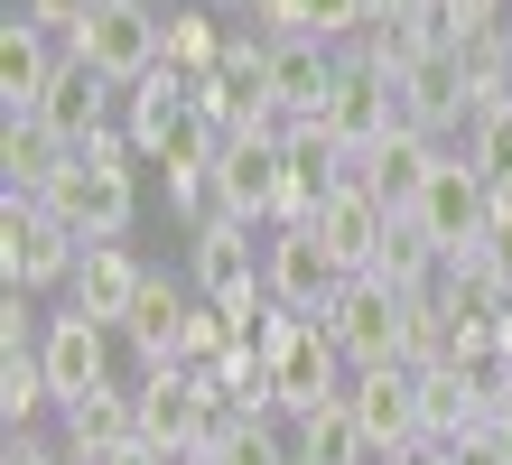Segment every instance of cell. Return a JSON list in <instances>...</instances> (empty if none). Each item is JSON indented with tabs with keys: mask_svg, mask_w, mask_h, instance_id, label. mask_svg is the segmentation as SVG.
Wrapping results in <instances>:
<instances>
[{
	"mask_svg": "<svg viewBox=\"0 0 512 465\" xmlns=\"http://www.w3.org/2000/svg\"><path fill=\"white\" fill-rule=\"evenodd\" d=\"M131 159H140V149H131V131H94V140H84V149H66V168H56V186H47V214H56V224H66L75 242H122L131 233Z\"/></svg>",
	"mask_w": 512,
	"mask_h": 465,
	"instance_id": "obj_1",
	"label": "cell"
},
{
	"mask_svg": "<svg viewBox=\"0 0 512 465\" xmlns=\"http://www.w3.org/2000/svg\"><path fill=\"white\" fill-rule=\"evenodd\" d=\"M252 345H261V363H270V382H280V410H289V419L345 400V382H354V363H345L336 335H326V317L270 307V317H252Z\"/></svg>",
	"mask_w": 512,
	"mask_h": 465,
	"instance_id": "obj_2",
	"label": "cell"
},
{
	"mask_svg": "<svg viewBox=\"0 0 512 465\" xmlns=\"http://www.w3.org/2000/svg\"><path fill=\"white\" fill-rule=\"evenodd\" d=\"M187 289L205 307H233V317H261L270 307V279H261V242L243 214H196V242H187Z\"/></svg>",
	"mask_w": 512,
	"mask_h": 465,
	"instance_id": "obj_3",
	"label": "cell"
},
{
	"mask_svg": "<svg viewBox=\"0 0 512 465\" xmlns=\"http://www.w3.org/2000/svg\"><path fill=\"white\" fill-rule=\"evenodd\" d=\"M326 335L345 345L354 372H373V363H410V298L391 289V279H345L336 298L317 307Z\"/></svg>",
	"mask_w": 512,
	"mask_h": 465,
	"instance_id": "obj_4",
	"label": "cell"
},
{
	"mask_svg": "<svg viewBox=\"0 0 512 465\" xmlns=\"http://www.w3.org/2000/svg\"><path fill=\"white\" fill-rule=\"evenodd\" d=\"M280 186H289V121L224 131V159H215V205L224 214H243V224H280Z\"/></svg>",
	"mask_w": 512,
	"mask_h": 465,
	"instance_id": "obj_5",
	"label": "cell"
},
{
	"mask_svg": "<svg viewBox=\"0 0 512 465\" xmlns=\"http://www.w3.org/2000/svg\"><path fill=\"white\" fill-rule=\"evenodd\" d=\"M345 410L373 438V465H419V456H429V438H419V372L410 363L354 372V382H345Z\"/></svg>",
	"mask_w": 512,
	"mask_h": 465,
	"instance_id": "obj_6",
	"label": "cell"
},
{
	"mask_svg": "<svg viewBox=\"0 0 512 465\" xmlns=\"http://www.w3.org/2000/svg\"><path fill=\"white\" fill-rule=\"evenodd\" d=\"M66 47L84 56V66H103L112 84L131 93L149 66H168V10H149V0H103V10L84 19Z\"/></svg>",
	"mask_w": 512,
	"mask_h": 465,
	"instance_id": "obj_7",
	"label": "cell"
},
{
	"mask_svg": "<svg viewBox=\"0 0 512 465\" xmlns=\"http://www.w3.org/2000/svg\"><path fill=\"white\" fill-rule=\"evenodd\" d=\"M410 224L438 242V261H466L475 242H485V224H494V186L466 168V149H447V159L429 168V186H419V205H410Z\"/></svg>",
	"mask_w": 512,
	"mask_h": 465,
	"instance_id": "obj_8",
	"label": "cell"
},
{
	"mask_svg": "<svg viewBox=\"0 0 512 465\" xmlns=\"http://www.w3.org/2000/svg\"><path fill=\"white\" fill-rule=\"evenodd\" d=\"M75 261H84V242L56 224L38 196H0V279H10V289L38 298L56 279H75Z\"/></svg>",
	"mask_w": 512,
	"mask_h": 465,
	"instance_id": "obj_9",
	"label": "cell"
},
{
	"mask_svg": "<svg viewBox=\"0 0 512 465\" xmlns=\"http://www.w3.org/2000/svg\"><path fill=\"white\" fill-rule=\"evenodd\" d=\"M317 131L336 140V159H345L354 177H364V159H373V149H382L391 131H401V93H391V84L364 66V56H345V75H336V103L317 112Z\"/></svg>",
	"mask_w": 512,
	"mask_h": 465,
	"instance_id": "obj_10",
	"label": "cell"
},
{
	"mask_svg": "<svg viewBox=\"0 0 512 465\" xmlns=\"http://www.w3.org/2000/svg\"><path fill=\"white\" fill-rule=\"evenodd\" d=\"M140 438L168 447V456H196L205 438H215V382L187 372V363L140 372Z\"/></svg>",
	"mask_w": 512,
	"mask_h": 465,
	"instance_id": "obj_11",
	"label": "cell"
},
{
	"mask_svg": "<svg viewBox=\"0 0 512 465\" xmlns=\"http://www.w3.org/2000/svg\"><path fill=\"white\" fill-rule=\"evenodd\" d=\"M391 93H401V131L438 140V131H466V121H475V66H466V47H429Z\"/></svg>",
	"mask_w": 512,
	"mask_h": 465,
	"instance_id": "obj_12",
	"label": "cell"
},
{
	"mask_svg": "<svg viewBox=\"0 0 512 465\" xmlns=\"http://www.w3.org/2000/svg\"><path fill=\"white\" fill-rule=\"evenodd\" d=\"M261 279H270V307H298V317H317V307L345 289V270L317 242V224H280L270 233L261 242Z\"/></svg>",
	"mask_w": 512,
	"mask_h": 465,
	"instance_id": "obj_13",
	"label": "cell"
},
{
	"mask_svg": "<svg viewBox=\"0 0 512 465\" xmlns=\"http://www.w3.org/2000/svg\"><path fill=\"white\" fill-rule=\"evenodd\" d=\"M391 224H401V214H391V205L373 196L364 177H345L336 196L317 205V242H326V252H336V270H345V279H364V270L382 261V242H391Z\"/></svg>",
	"mask_w": 512,
	"mask_h": 465,
	"instance_id": "obj_14",
	"label": "cell"
},
{
	"mask_svg": "<svg viewBox=\"0 0 512 465\" xmlns=\"http://www.w3.org/2000/svg\"><path fill=\"white\" fill-rule=\"evenodd\" d=\"M38 363H47V382H56V410L66 400H84V391H103L112 382V326H94V317H47L38 326Z\"/></svg>",
	"mask_w": 512,
	"mask_h": 465,
	"instance_id": "obj_15",
	"label": "cell"
},
{
	"mask_svg": "<svg viewBox=\"0 0 512 465\" xmlns=\"http://www.w3.org/2000/svg\"><path fill=\"white\" fill-rule=\"evenodd\" d=\"M336 75H345V47L270 38V103H280V121H317L326 103H336Z\"/></svg>",
	"mask_w": 512,
	"mask_h": 465,
	"instance_id": "obj_16",
	"label": "cell"
},
{
	"mask_svg": "<svg viewBox=\"0 0 512 465\" xmlns=\"http://www.w3.org/2000/svg\"><path fill=\"white\" fill-rule=\"evenodd\" d=\"M112 93H122V84H112L103 66H84V56L66 47V56H56V84H47V103L38 112H28V121H47V131L56 140H66V149H84V140H94V131H112Z\"/></svg>",
	"mask_w": 512,
	"mask_h": 465,
	"instance_id": "obj_17",
	"label": "cell"
},
{
	"mask_svg": "<svg viewBox=\"0 0 512 465\" xmlns=\"http://www.w3.org/2000/svg\"><path fill=\"white\" fill-rule=\"evenodd\" d=\"M187 317H196V289H177L168 270H149V279H140V298H131V317H122L140 372H159V363L187 354Z\"/></svg>",
	"mask_w": 512,
	"mask_h": 465,
	"instance_id": "obj_18",
	"label": "cell"
},
{
	"mask_svg": "<svg viewBox=\"0 0 512 465\" xmlns=\"http://www.w3.org/2000/svg\"><path fill=\"white\" fill-rule=\"evenodd\" d=\"M122 447H140V391L103 382V391L66 400V465H103V456H122Z\"/></svg>",
	"mask_w": 512,
	"mask_h": 465,
	"instance_id": "obj_19",
	"label": "cell"
},
{
	"mask_svg": "<svg viewBox=\"0 0 512 465\" xmlns=\"http://www.w3.org/2000/svg\"><path fill=\"white\" fill-rule=\"evenodd\" d=\"M140 261H131V242H84V261H75V279H66V298H75V317H94V326H112L122 335V317H131V298H140Z\"/></svg>",
	"mask_w": 512,
	"mask_h": 465,
	"instance_id": "obj_20",
	"label": "cell"
},
{
	"mask_svg": "<svg viewBox=\"0 0 512 465\" xmlns=\"http://www.w3.org/2000/svg\"><path fill=\"white\" fill-rule=\"evenodd\" d=\"M122 103H131V112H122V131H131L140 159H168V140L196 121V93H187V75H177V66H149V75L122 93Z\"/></svg>",
	"mask_w": 512,
	"mask_h": 465,
	"instance_id": "obj_21",
	"label": "cell"
},
{
	"mask_svg": "<svg viewBox=\"0 0 512 465\" xmlns=\"http://www.w3.org/2000/svg\"><path fill=\"white\" fill-rule=\"evenodd\" d=\"M56 56H66V38H47L38 19H10V28H0V103H10V121H28V112L47 103Z\"/></svg>",
	"mask_w": 512,
	"mask_h": 465,
	"instance_id": "obj_22",
	"label": "cell"
},
{
	"mask_svg": "<svg viewBox=\"0 0 512 465\" xmlns=\"http://www.w3.org/2000/svg\"><path fill=\"white\" fill-rule=\"evenodd\" d=\"M447 159V149L429 140V131H391L382 149H373V159H364V186H373V196L391 205V214H410L419 205V186H429V168Z\"/></svg>",
	"mask_w": 512,
	"mask_h": 465,
	"instance_id": "obj_23",
	"label": "cell"
},
{
	"mask_svg": "<svg viewBox=\"0 0 512 465\" xmlns=\"http://www.w3.org/2000/svg\"><path fill=\"white\" fill-rule=\"evenodd\" d=\"M289 456H298V465H373V438L354 428L345 400H326V410L289 419Z\"/></svg>",
	"mask_w": 512,
	"mask_h": 465,
	"instance_id": "obj_24",
	"label": "cell"
},
{
	"mask_svg": "<svg viewBox=\"0 0 512 465\" xmlns=\"http://www.w3.org/2000/svg\"><path fill=\"white\" fill-rule=\"evenodd\" d=\"M56 168H66V140H56L47 121H10V131H0V177H10V196H47Z\"/></svg>",
	"mask_w": 512,
	"mask_h": 465,
	"instance_id": "obj_25",
	"label": "cell"
},
{
	"mask_svg": "<svg viewBox=\"0 0 512 465\" xmlns=\"http://www.w3.org/2000/svg\"><path fill=\"white\" fill-rule=\"evenodd\" d=\"M38 410H56V382H47L38 345H0V419H10V428H28Z\"/></svg>",
	"mask_w": 512,
	"mask_h": 465,
	"instance_id": "obj_26",
	"label": "cell"
},
{
	"mask_svg": "<svg viewBox=\"0 0 512 465\" xmlns=\"http://www.w3.org/2000/svg\"><path fill=\"white\" fill-rule=\"evenodd\" d=\"M224 28H215V0H196V10H168V66L177 75H215L224 66Z\"/></svg>",
	"mask_w": 512,
	"mask_h": 465,
	"instance_id": "obj_27",
	"label": "cell"
},
{
	"mask_svg": "<svg viewBox=\"0 0 512 465\" xmlns=\"http://www.w3.org/2000/svg\"><path fill=\"white\" fill-rule=\"evenodd\" d=\"M466 168L485 177V186H512V93L466 121Z\"/></svg>",
	"mask_w": 512,
	"mask_h": 465,
	"instance_id": "obj_28",
	"label": "cell"
},
{
	"mask_svg": "<svg viewBox=\"0 0 512 465\" xmlns=\"http://www.w3.org/2000/svg\"><path fill=\"white\" fill-rule=\"evenodd\" d=\"M187 465H298V456H289V438L270 419H233L224 438L205 447V456H187Z\"/></svg>",
	"mask_w": 512,
	"mask_h": 465,
	"instance_id": "obj_29",
	"label": "cell"
},
{
	"mask_svg": "<svg viewBox=\"0 0 512 465\" xmlns=\"http://www.w3.org/2000/svg\"><path fill=\"white\" fill-rule=\"evenodd\" d=\"M373 28V0H298V38H326V47H354Z\"/></svg>",
	"mask_w": 512,
	"mask_h": 465,
	"instance_id": "obj_30",
	"label": "cell"
},
{
	"mask_svg": "<svg viewBox=\"0 0 512 465\" xmlns=\"http://www.w3.org/2000/svg\"><path fill=\"white\" fill-rule=\"evenodd\" d=\"M429 19H438L447 47H475V38H494V28L512 19V0H429Z\"/></svg>",
	"mask_w": 512,
	"mask_h": 465,
	"instance_id": "obj_31",
	"label": "cell"
},
{
	"mask_svg": "<svg viewBox=\"0 0 512 465\" xmlns=\"http://www.w3.org/2000/svg\"><path fill=\"white\" fill-rule=\"evenodd\" d=\"M94 10H103V0H28V19H38L47 38H75V28L94 19Z\"/></svg>",
	"mask_w": 512,
	"mask_h": 465,
	"instance_id": "obj_32",
	"label": "cell"
},
{
	"mask_svg": "<svg viewBox=\"0 0 512 465\" xmlns=\"http://www.w3.org/2000/svg\"><path fill=\"white\" fill-rule=\"evenodd\" d=\"M103 465H187V456H168V447H149V438H140V447H122V456H103Z\"/></svg>",
	"mask_w": 512,
	"mask_h": 465,
	"instance_id": "obj_33",
	"label": "cell"
},
{
	"mask_svg": "<svg viewBox=\"0 0 512 465\" xmlns=\"http://www.w3.org/2000/svg\"><path fill=\"white\" fill-rule=\"evenodd\" d=\"M494 465H512V400L494 410Z\"/></svg>",
	"mask_w": 512,
	"mask_h": 465,
	"instance_id": "obj_34",
	"label": "cell"
},
{
	"mask_svg": "<svg viewBox=\"0 0 512 465\" xmlns=\"http://www.w3.org/2000/svg\"><path fill=\"white\" fill-rule=\"evenodd\" d=\"M494 363H512V307L494 317Z\"/></svg>",
	"mask_w": 512,
	"mask_h": 465,
	"instance_id": "obj_35",
	"label": "cell"
},
{
	"mask_svg": "<svg viewBox=\"0 0 512 465\" xmlns=\"http://www.w3.org/2000/svg\"><path fill=\"white\" fill-rule=\"evenodd\" d=\"M215 10H252V0H215Z\"/></svg>",
	"mask_w": 512,
	"mask_h": 465,
	"instance_id": "obj_36",
	"label": "cell"
}]
</instances>
